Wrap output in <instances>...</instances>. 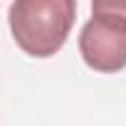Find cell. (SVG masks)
<instances>
[{"instance_id": "3957f363", "label": "cell", "mask_w": 126, "mask_h": 126, "mask_svg": "<svg viewBox=\"0 0 126 126\" xmlns=\"http://www.w3.org/2000/svg\"><path fill=\"white\" fill-rule=\"evenodd\" d=\"M92 13H114L126 17V0H92Z\"/></svg>"}, {"instance_id": "7a4b0ae2", "label": "cell", "mask_w": 126, "mask_h": 126, "mask_svg": "<svg viewBox=\"0 0 126 126\" xmlns=\"http://www.w3.org/2000/svg\"><path fill=\"white\" fill-rule=\"evenodd\" d=\"M79 54L94 72H121L126 67V17L114 13H92L79 32Z\"/></svg>"}, {"instance_id": "6da1fadb", "label": "cell", "mask_w": 126, "mask_h": 126, "mask_svg": "<svg viewBox=\"0 0 126 126\" xmlns=\"http://www.w3.org/2000/svg\"><path fill=\"white\" fill-rule=\"evenodd\" d=\"M77 20V0H13L8 25L15 45L37 59L64 47Z\"/></svg>"}]
</instances>
